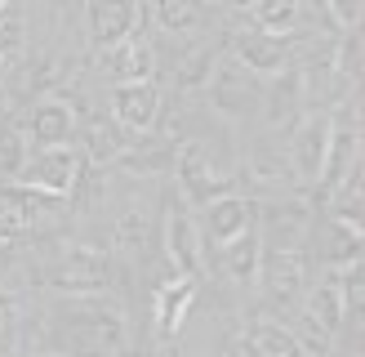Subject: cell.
<instances>
[{
  "label": "cell",
  "instance_id": "8992f818",
  "mask_svg": "<svg viewBox=\"0 0 365 357\" xmlns=\"http://www.w3.org/2000/svg\"><path fill=\"white\" fill-rule=\"evenodd\" d=\"M267 303L277 313H299L303 308V295H307V263H303V250H263V263H259V281Z\"/></svg>",
  "mask_w": 365,
  "mask_h": 357
},
{
  "label": "cell",
  "instance_id": "3957f363",
  "mask_svg": "<svg viewBox=\"0 0 365 357\" xmlns=\"http://www.w3.org/2000/svg\"><path fill=\"white\" fill-rule=\"evenodd\" d=\"M85 174V156L63 143V148H31V156H23L14 183L36 188V192H49V196H71Z\"/></svg>",
  "mask_w": 365,
  "mask_h": 357
},
{
  "label": "cell",
  "instance_id": "d4e9b609",
  "mask_svg": "<svg viewBox=\"0 0 365 357\" xmlns=\"http://www.w3.org/2000/svg\"><path fill=\"white\" fill-rule=\"evenodd\" d=\"M325 206H330V219L343 223V228H356L361 232V214H365V188H361V166L343 178V183L325 196Z\"/></svg>",
  "mask_w": 365,
  "mask_h": 357
},
{
  "label": "cell",
  "instance_id": "7c38bea8",
  "mask_svg": "<svg viewBox=\"0 0 365 357\" xmlns=\"http://www.w3.org/2000/svg\"><path fill=\"white\" fill-rule=\"evenodd\" d=\"M112 121L130 134H152L160 125V85L156 81L112 85Z\"/></svg>",
  "mask_w": 365,
  "mask_h": 357
},
{
  "label": "cell",
  "instance_id": "9c48e42d",
  "mask_svg": "<svg viewBox=\"0 0 365 357\" xmlns=\"http://www.w3.org/2000/svg\"><path fill=\"white\" fill-rule=\"evenodd\" d=\"M254 232L263 250H303V241L312 237V210L294 196H277L267 210H259Z\"/></svg>",
  "mask_w": 365,
  "mask_h": 357
},
{
  "label": "cell",
  "instance_id": "44dd1931",
  "mask_svg": "<svg viewBox=\"0 0 365 357\" xmlns=\"http://www.w3.org/2000/svg\"><path fill=\"white\" fill-rule=\"evenodd\" d=\"M218 250V268L232 286H254L259 281V263H263V246H259V232H241L232 237L227 246H214Z\"/></svg>",
  "mask_w": 365,
  "mask_h": 357
},
{
  "label": "cell",
  "instance_id": "277c9868",
  "mask_svg": "<svg viewBox=\"0 0 365 357\" xmlns=\"http://www.w3.org/2000/svg\"><path fill=\"white\" fill-rule=\"evenodd\" d=\"M160 250H165L170 273H178V277H196L205 268V255H200L205 237H200V223H196V214L187 210L182 196L165 201V214H160Z\"/></svg>",
  "mask_w": 365,
  "mask_h": 357
},
{
  "label": "cell",
  "instance_id": "1f68e13d",
  "mask_svg": "<svg viewBox=\"0 0 365 357\" xmlns=\"http://www.w3.org/2000/svg\"><path fill=\"white\" fill-rule=\"evenodd\" d=\"M334 27L339 31H361V14H365V0H325Z\"/></svg>",
  "mask_w": 365,
  "mask_h": 357
},
{
  "label": "cell",
  "instance_id": "603a6c76",
  "mask_svg": "<svg viewBox=\"0 0 365 357\" xmlns=\"http://www.w3.org/2000/svg\"><path fill=\"white\" fill-rule=\"evenodd\" d=\"M134 139H138V134L120 130L112 116H107V121H89V125H85V152H81V156H89L94 166H116V161L130 152Z\"/></svg>",
  "mask_w": 365,
  "mask_h": 357
},
{
  "label": "cell",
  "instance_id": "8fae6325",
  "mask_svg": "<svg viewBox=\"0 0 365 357\" xmlns=\"http://www.w3.org/2000/svg\"><path fill=\"white\" fill-rule=\"evenodd\" d=\"M210 99L218 112H227V116H250L254 107H263V76H254L250 67L241 63H218L214 67V76H210Z\"/></svg>",
  "mask_w": 365,
  "mask_h": 357
},
{
  "label": "cell",
  "instance_id": "30bf717a",
  "mask_svg": "<svg viewBox=\"0 0 365 357\" xmlns=\"http://www.w3.org/2000/svg\"><path fill=\"white\" fill-rule=\"evenodd\" d=\"M196 223H200V237L210 246H227L232 237H241V232H250L259 223V201H250L241 192H223V196H214V201L200 206Z\"/></svg>",
  "mask_w": 365,
  "mask_h": 357
},
{
  "label": "cell",
  "instance_id": "e0dca14e",
  "mask_svg": "<svg viewBox=\"0 0 365 357\" xmlns=\"http://www.w3.org/2000/svg\"><path fill=\"white\" fill-rule=\"evenodd\" d=\"M27 139H31V148H63V143H71L76 139V107L63 94L36 99L31 116H27Z\"/></svg>",
  "mask_w": 365,
  "mask_h": 357
},
{
  "label": "cell",
  "instance_id": "9a60e30c",
  "mask_svg": "<svg viewBox=\"0 0 365 357\" xmlns=\"http://www.w3.org/2000/svg\"><path fill=\"white\" fill-rule=\"evenodd\" d=\"M232 54H236V63H241V67L254 71V76H277V71L289 67L285 36H272L263 27H236L232 31Z\"/></svg>",
  "mask_w": 365,
  "mask_h": 357
},
{
  "label": "cell",
  "instance_id": "7a4b0ae2",
  "mask_svg": "<svg viewBox=\"0 0 365 357\" xmlns=\"http://www.w3.org/2000/svg\"><path fill=\"white\" fill-rule=\"evenodd\" d=\"M174 178H178V196L187 206H205V201H214V196L232 192V170L218 166L214 152L200 139H187L174 152Z\"/></svg>",
  "mask_w": 365,
  "mask_h": 357
},
{
  "label": "cell",
  "instance_id": "f1b7e54d",
  "mask_svg": "<svg viewBox=\"0 0 365 357\" xmlns=\"http://www.w3.org/2000/svg\"><path fill=\"white\" fill-rule=\"evenodd\" d=\"M325 259H330L334 268L356 263V259H361V232L330 219V228H325Z\"/></svg>",
  "mask_w": 365,
  "mask_h": 357
},
{
  "label": "cell",
  "instance_id": "e575fe53",
  "mask_svg": "<svg viewBox=\"0 0 365 357\" xmlns=\"http://www.w3.org/2000/svg\"><path fill=\"white\" fill-rule=\"evenodd\" d=\"M5 67H9V63H5V59H0V81H5Z\"/></svg>",
  "mask_w": 365,
  "mask_h": 357
},
{
  "label": "cell",
  "instance_id": "52a82bcc",
  "mask_svg": "<svg viewBox=\"0 0 365 357\" xmlns=\"http://www.w3.org/2000/svg\"><path fill=\"white\" fill-rule=\"evenodd\" d=\"M67 331H71L81 353H112L125 335L120 308L98 303L94 295H76V303H67Z\"/></svg>",
  "mask_w": 365,
  "mask_h": 357
},
{
  "label": "cell",
  "instance_id": "836d02e7",
  "mask_svg": "<svg viewBox=\"0 0 365 357\" xmlns=\"http://www.w3.org/2000/svg\"><path fill=\"white\" fill-rule=\"evenodd\" d=\"M223 5H232V9H250L254 0H223Z\"/></svg>",
  "mask_w": 365,
  "mask_h": 357
},
{
  "label": "cell",
  "instance_id": "484cf974",
  "mask_svg": "<svg viewBox=\"0 0 365 357\" xmlns=\"http://www.w3.org/2000/svg\"><path fill=\"white\" fill-rule=\"evenodd\" d=\"M299 9L303 0H254L250 14H254V27H263L272 36H289L299 27Z\"/></svg>",
  "mask_w": 365,
  "mask_h": 357
},
{
  "label": "cell",
  "instance_id": "f546056e",
  "mask_svg": "<svg viewBox=\"0 0 365 357\" xmlns=\"http://www.w3.org/2000/svg\"><path fill=\"white\" fill-rule=\"evenodd\" d=\"M23 36H27V23H23V14H18L14 9V0H9V5L5 9H0V59H18V54H23Z\"/></svg>",
  "mask_w": 365,
  "mask_h": 357
},
{
  "label": "cell",
  "instance_id": "ba28073f",
  "mask_svg": "<svg viewBox=\"0 0 365 357\" xmlns=\"http://www.w3.org/2000/svg\"><path fill=\"white\" fill-rule=\"evenodd\" d=\"M143 18H148V0H85V27L94 49L134 41L143 31Z\"/></svg>",
  "mask_w": 365,
  "mask_h": 357
},
{
  "label": "cell",
  "instance_id": "5b68a950",
  "mask_svg": "<svg viewBox=\"0 0 365 357\" xmlns=\"http://www.w3.org/2000/svg\"><path fill=\"white\" fill-rule=\"evenodd\" d=\"M361 166V116H356V94H352V112L348 116H330V139H325V156L317 170V196L325 201L343 178Z\"/></svg>",
  "mask_w": 365,
  "mask_h": 357
},
{
  "label": "cell",
  "instance_id": "d6a6232c",
  "mask_svg": "<svg viewBox=\"0 0 365 357\" xmlns=\"http://www.w3.org/2000/svg\"><path fill=\"white\" fill-rule=\"evenodd\" d=\"M18 237H23V232H0V286L9 281L14 263H18Z\"/></svg>",
  "mask_w": 365,
  "mask_h": 357
},
{
  "label": "cell",
  "instance_id": "4fadbf2b",
  "mask_svg": "<svg viewBox=\"0 0 365 357\" xmlns=\"http://www.w3.org/2000/svg\"><path fill=\"white\" fill-rule=\"evenodd\" d=\"M116 250H125V255L138 259V263H148L160 250V214L148 196L125 201V210L116 214Z\"/></svg>",
  "mask_w": 365,
  "mask_h": 357
},
{
  "label": "cell",
  "instance_id": "cb8c5ba5",
  "mask_svg": "<svg viewBox=\"0 0 365 357\" xmlns=\"http://www.w3.org/2000/svg\"><path fill=\"white\" fill-rule=\"evenodd\" d=\"M148 9L156 18L160 31L170 36H192L210 23V5L205 0H148Z\"/></svg>",
  "mask_w": 365,
  "mask_h": 357
},
{
  "label": "cell",
  "instance_id": "7402d4cb",
  "mask_svg": "<svg viewBox=\"0 0 365 357\" xmlns=\"http://www.w3.org/2000/svg\"><path fill=\"white\" fill-rule=\"evenodd\" d=\"M303 317H312L321 331H330V335H339L343 331V321H348V303H343V291H339V277L330 273L321 286H312V291L303 295V308H299Z\"/></svg>",
  "mask_w": 365,
  "mask_h": 357
},
{
  "label": "cell",
  "instance_id": "ac0fdd59",
  "mask_svg": "<svg viewBox=\"0 0 365 357\" xmlns=\"http://www.w3.org/2000/svg\"><path fill=\"white\" fill-rule=\"evenodd\" d=\"M98 67L103 76L120 85V81H156V54L152 45L143 41V36H134V41L125 45H112V49H98Z\"/></svg>",
  "mask_w": 365,
  "mask_h": 357
},
{
  "label": "cell",
  "instance_id": "2e32d148",
  "mask_svg": "<svg viewBox=\"0 0 365 357\" xmlns=\"http://www.w3.org/2000/svg\"><path fill=\"white\" fill-rule=\"evenodd\" d=\"M58 206H63V196L36 192L23 183H5L0 188V232H27L36 223H45Z\"/></svg>",
  "mask_w": 365,
  "mask_h": 357
},
{
  "label": "cell",
  "instance_id": "83f0119b",
  "mask_svg": "<svg viewBox=\"0 0 365 357\" xmlns=\"http://www.w3.org/2000/svg\"><path fill=\"white\" fill-rule=\"evenodd\" d=\"M214 67H218L214 45H196L187 59L178 63V85H182V89H205L210 76H214Z\"/></svg>",
  "mask_w": 365,
  "mask_h": 357
},
{
  "label": "cell",
  "instance_id": "5bb4252c",
  "mask_svg": "<svg viewBox=\"0 0 365 357\" xmlns=\"http://www.w3.org/2000/svg\"><path fill=\"white\" fill-rule=\"evenodd\" d=\"M325 139H330V116L307 107V112L294 121V134H289V143H285L289 170H294L299 183H317L321 156H325Z\"/></svg>",
  "mask_w": 365,
  "mask_h": 357
},
{
  "label": "cell",
  "instance_id": "4316f807",
  "mask_svg": "<svg viewBox=\"0 0 365 357\" xmlns=\"http://www.w3.org/2000/svg\"><path fill=\"white\" fill-rule=\"evenodd\" d=\"M245 174L254 178V183H277V188H294V183H299L294 170H289V156H285V152L272 156L267 148H254V152H250Z\"/></svg>",
  "mask_w": 365,
  "mask_h": 357
},
{
  "label": "cell",
  "instance_id": "8d00e7d4",
  "mask_svg": "<svg viewBox=\"0 0 365 357\" xmlns=\"http://www.w3.org/2000/svg\"><path fill=\"white\" fill-rule=\"evenodd\" d=\"M5 5H9V0H0V9H5Z\"/></svg>",
  "mask_w": 365,
  "mask_h": 357
},
{
  "label": "cell",
  "instance_id": "d6986e66",
  "mask_svg": "<svg viewBox=\"0 0 365 357\" xmlns=\"http://www.w3.org/2000/svg\"><path fill=\"white\" fill-rule=\"evenodd\" d=\"M192 303H196V277L170 273L165 281L156 286V295H152V321H156V331L160 335H178V326L192 313Z\"/></svg>",
  "mask_w": 365,
  "mask_h": 357
},
{
  "label": "cell",
  "instance_id": "ffe728a7",
  "mask_svg": "<svg viewBox=\"0 0 365 357\" xmlns=\"http://www.w3.org/2000/svg\"><path fill=\"white\" fill-rule=\"evenodd\" d=\"M236 344H241V353H245V357H303L294 331L281 326V321H272V317L250 321Z\"/></svg>",
  "mask_w": 365,
  "mask_h": 357
},
{
  "label": "cell",
  "instance_id": "d590c367",
  "mask_svg": "<svg viewBox=\"0 0 365 357\" xmlns=\"http://www.w3.org/2000/svg\"><path fill=\"white\" fill-rule=\"evenodd\" d=\"M45 357H67V353H45Z\"/></svg>",
  "mask_w": 365,
  "mask_h": 357
},
{
  "label": "cell",
  "instance_id": "6da1fadb",
  "mask_svg": "<svg viewBox=\"0 0 365 357\" xmlns=\"http://www.w3.org/2000/svg\"><path fill=\"white\" fill-rule=\"evenodd\" d=\"M49 286H58L63 295H98L112 286V255L98 246H63L58 255H53V263L45 268Z\"/></svg>",
  "mask_w": 365,
  "mask_h": 357
},
{
  "label": "cell",
  "instance_id": "4dcf8cb0",
  "mask_svg": "<svg viewBox=\"0 0 365 357\" xmlns=\"http://www.w3.org/2000/svg\"><path fill=\"white\" fill-rule=\"evenodd\" d=\"M23 156H27L23 134L0 130V178H18V166H23Z\"/></svg>",
  "mask_w": 365,
  "mask_h": 357
}]
</instances>
